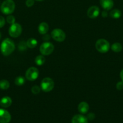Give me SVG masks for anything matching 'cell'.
I'll return each instance as SVG.
<instances>
[{"instance_id":"6da1fadb","label":"cell","mask_w":123,"mask_h":123,"mask_svg":"<svg viewBox=\"0 0 123 123\" xmlns=\"http://www.w3.org/2000/svg\"><path fill=\"white\" fill-rule=\"evenodd\" d=\"M15 49V45L13 41L10 38H6L1 44V52L4 56L10 55Z\"/></svg>"},{"instance_id":"7a4b0ae2","label":"cell","mask_w":123,"mask_h":123,"mask_svg":"<svg viewBox=\"0 0 123 123\" xmlns=\"http://www.w3.org/2000/svg\"><path fill=\"white\" fill-rule=\"evenodd\" d=\"M15 4L13 0H5L1 6V11L4 14H10L14 12Z\"/></svg>"},{"instance_id":"3957f363","label":"cell","mask_w":123,"mask_h":123,"mask_svg":"<svg viewBox=\"0 0 123 123\" xmlns=\"http://www.w3.org/2000/svg\"><path fill=\"white\" fill-rule=\"evenodd\" d=\"M110 44L105 39H99L95 43V48L100 53H106L110 49Z\"/></svg>"},{"instance_id":"277c9868","label":"cell","mask_w":123,"mask_h":123,"mask_svg":"<svg viewBox=\"0 0 123 123\" xmlns=\"http://www.w3.org/2000/svg\"><path fill=\"white\" fill-rule=\"evenodd\" d=\"M54 82L52 79L45 78L43 79L41 83V88L43 91L46 92L52 91L54 88Z\"/></svg>"},{"instance_id":"5b68a950","label":"cell","mask_w":123,"mask_h":123,"mask_svg":"<svg viewBox=\"0 0 123 123\" xmlns=\"http://www.w3.org/2000/svg\"><path fill=\"white\" fill-rule=\"evenodd\" d=\"M54 47L53 44L48 42L42 43L40 46V52L43 55H49L53 52Z\"/></svg>"},{"instance_id":"8992f818","label":"cell","mask_w":123,"mask_h":123,"mask_svg":"<svg viewBox=\"0 0 123 123\" xmlns=\"http://www.w3.org/2000/svg\"><path fill=\"white\" fill-rule=\"evenodd\" d=\"M8 33L10 36L13 38L19 37L22 33V27L20 24L17 23L12 24L8 30Z\"/></svg>"},{"instance_id":"52a82bcc","label":"cell","mask_w":123,"mask_h":123,"mask_svg":"<svg viewBox=\"0 0 123 123\" xmlns=\"http://www.w3.org/2000/svg\"><path fill=\"white\" fill-rule=\"evenodd\" d=\"M51 37L54 40L59 42H63L66 38V34L63 30L56 28L51 32Z\"/></svg>"},{"instance_id":"ba28073f","label":"cell","mask_w":123,"mask_h":123,"mask_svg":"<svg viewBox=\"0 0 123 123\" xmlns=\"http://www.w3.org/2000/svg\"><path fill=\"white\" fill-rule=\"evenodd\" d=\"M39 76V70L36 67H30L25 73V77L28 80L34 81Z\"/></svg>"},{"instance_id":"9c48e42d","label":"cell","mask_w":123,"mask_h":123,"mask_svg":"<svg viewBox=\"0 0 123 123\" xmlns=\"http://www.w3.org/2000/svg\"><path fill=\"white\" fill-rule=\"evenodd\" d=\"M11 120V115L7 111L0 109V123H8Z\"/></svg>"},{"instance_id":"30bf717a","label":"cell","mask_w":123,"mask_h":123,"mask_svg":"<svg viewBox=\"0 0 123 123\" xmlns=\"http://www.w3.org/2000/svg\"><path fill=\"white\" fill-rule=\"evenodd\" d=\"M99 14H100V8L98 7L95 6H93L89 7L88 12H87L88 17L90 19H95V18H97Z\"/></svg>"},{"instance_id":"8fae6325","label":"cell","mask_w":123,"mask_h":123,"mask_svg":"<svg viewBox=\"0 0 123 123\" xmlns=\"http://www.w3.org/2000/svg\"><path fill=\"white\" fill-rule=\"evenodd\" d=\"M100 3L105 10H110L113 7V0H100Z\"/></svg>"},{"instance_id":"7c38bea8","label":"cell","mask_w":123,"mask_h":123,"mask_svg":"<svg viewBox=\"0 0 123 123\" xmlns=\"http://www.w3.org/2000/svg\"><path fill=\"white\" fill-rule=\"evenodd\" d=\"M72 123H88V118L82 115H76L72 119Z\"/></svg>"},{"instance_id":"4fadbf2b","label":"cell","mask_w":123,"mask_h":123,"mask_svg":"<svg viewBox=\"0 0 123 123\" xmlns=\"http://www.w3.org/2000/svg\"><path fill=\"white\" fill-rule=\"evenodd\" d=\"M12 103V98L10 97H8V96L4 97L0 100V106L2 108H8V107L10 106Z\"/></svg>"},{"instance_id":"5bb4252c","label":"cell","mask_w":123,"mask_h":123,"mask_svg":"<svg viewBox=\"0 0 123 123\" xmlns=\"http://www.w3.org/2000/svg\"><path fill=\"white\" fill-rule=\"evenodd\" d=\"M78 109L81 114H86L89 109V106L86 102H82L78 105Z\"/></svg>"},{"instance_id":"9a60e30c","label":"cell","mask_w":123,"mask_h":123,"mask_svg":"<svg viewBox=\"0 0 123 123\" xmlns=\"http://www.w3.org/2000/svg\"><path fill=\"white\" fill-rule=\"evenodd\" d=\"M49 30V26L46 22H41L39 25L38 26V31L41 34L44 35L48 32Z\"/></svg>"},{"instance_id":"2e32d148","label":"cell","mask_w":123,"mask_h":123,"mask_svg":"<svg viewBox=\"0 0 123 123\" xmlns=\"http://www.w3.org/2000/svg\"><path fill=\"white\" fill-rule=\"evenodd\" d=\"M27 46L28 48L30 49L36 48V46L37 45V41L34 38H30L26 42Z\"/></svg>"},{"instance_id":"e0dca14e","label":"cell","mask_w":123,"mask_h":123,"mask_svg":"<svg viewBox=\"0 0 123 123\" xmlns=\"http://www.w3.org/2000/svg\"><path fill=\"white\" fill-rule=\"evenodd\" d=\"M110 16L113 19H119L121 16V12L118 9H113L110 13Z\"/></svg>"},{"instance_id":"ac0fdd59","label":"cell","mask_w":123,"mask_h":123,"mask_svg":"<svg viewBox=\"0 0 123 123\" xmlns=\"http://www.w3.org/2000/svg\"><path fill=\"white\" fill-rule=\"evenodd\" d=\"M45 62V58L43 55H38L35 58V63L37 66H42Z\"/></svg>"},{"instance_id":"d6986e66","label":"cell","mask_w":123,"mask_h":123,"mask_svg":"<svg viewBox=\"0 0 123 123\" xmlns=\"http://www.w3.org/2000/svg\"><path fill=\"white\" fill-rule=\"evenodd\" d=\"M111 49L115 52H119L123 49V46L119 43H115L112 45Z\"/></svg>"},{"instance_id":"ffe728a7","label":"cell","mask_w":123,"mask_h":123,"mask_svg":"<svg viewBox=\"0 0 123 123\" xmlns=\"http://www.w3.org/2000/svg\"><path fill=\"white\" fill-rule=\"evenodd\" d=\"M10 86V83L8 82V80H5V79H3V80H0V88L2 89V90H7L9 88Z\"/></svg>"},{"instance_id":"44dd1931","label":"cell","mask_w":123,"mask_h":123,"mask_svg":"<svg viewBox=\"0 0 123 123\" xmlns=\"http://www.w3.org/2000/svg\"><path fill=\"white\" fill-rule=\"evenodd\" d=\"M25 78L22 76H18L14 80V83L17 86H22L25 84Z\"/></svg>"},{"instance_id":"7402d4cb","label":"cell","mask_w":123,"mask_h":123,"mask_svg":"<svg viewBox=\"0 0 123 123\" xmlns=\"http://www.w3.org/2000/svg\"><path fill=\"white\" fill-rule=\"evenodd\" d=\"M27 48V43L25 42H20L18 44V48L20 51H24Z\"/></svg>"},{"instance_id":"603a6c76","label":"cell","mask_w":123,"mask_h":123,"mask_svg":"<svg viewBox=\"0 0 123 123\" xmlns=\"http://www.w3.org/2000/svg\"><path fill=\"white\" fill-rule=\"evenodd\" d=\"M41 88L37 86V85H34V86L31 88V92H32L33 94L36 95L39 93L40 91H41Z\"/></svg>"},{"instance_id":"cb8c5ba5","label":"cell","mask_w":123,"mask_h":123,"mask_svg":"<svg viewBox=\"0 0 123 123\" xmlns=\"http://www.w3.org/2000/svg\"><path fill=\"white\" fill-rule=\"evenodd\" d=\"M6 20H7V23L11 24V25H12V24L15 23V18H14V17L12 15H9L8 16H7Z\"/></svg>"},{"instance_id":"d4e9b609","label":"cell","mask_w":123,"mask_h":123,"mask_svg":"<svg viewBox=\"0 0 123 123\" xmlns=\"http://www.w3.org/2000/svg\"><path fill=\"white\" fill-rule=\"evenodd\" d=\"M25 4H26V6L27 7H30L33 6L34 4V0H27Z\"/></svg>"},{"instance_id":"484cf974","label":"cell","mask_w":123,"mask_h":123,"mask_svg":"<svg viewBox=\"0 0 123 123\" xmlns=\"http://www.w3.org/2000/svg\"><path fill=\"white\" fill-rule=\"evenodd\" d=\"M116 88L118 90H123V81L119 82L116 84Z\"/></svg>"},{"instance_id":"4316f807","label":"cell","mask_w":123,"mask_h":123,"mask_svg":"<svg viewBox=\"0 0 123 123\" xmlns=\"http://www.w3.org/2000/svg\"><path fill=\"white\" fill-rule=\"evenodd\" d=\"M5 23H6L5 19L2 16H0V28H2L5 25Z\"/></svg>"},{"instance_id":"83f0119b","label":"cell","mask_w":123,"mask_h":123,"mask_svg":"<svg viewBox=\"0 0 123 123\" xmlns=\"http://www.w3.org/2000/svg\"><path fill=\"white\" fill-rule=\"evenodd\" d=\"M50 38L51 37L49 34H44V36H43V37H42V39H43L44 41H45V42H48V41L50 39Z\"/></svg>"},{"instance_id":"f1b7e54d","label":"cell","mask_w":123,"mask_h":123,"mask_svg":"<svg viewBox=\"0 0 123 123\" xmlns=\"http://www.w3.org/2000/svg\"><path fill=\"white\" fill-rule=\"evenodd\" d=\"M101 15H102V16L103 18H107V16H108V13H107V12L106 11H104L101 13Z\"/></svg>"},{"instance_id":"f546056e","label":"cell","mask_w":123,"mask_h":123,"mask_svg":"<svg viewBox=\"0 0 123 123\" xmlns=\"http://www.w3.org/2000/svg\"><path fill=\"white\" fill-rule=\"evenodd\" d=\"M120 78L121 79L122 81H123V69L120 72Z\"/></svg>"},{"instance_id":"4dcf8cb0","label":"cell","mask_w":123,"mask_h":123,"mask_svg":"<svg viewBox=\"0 0 123 123\" xmlns=\"http://www.w3.org/2000/svg\"><path fill=\"white\" fill-rule=\"evenodd\" d=\"M36 1H43V0H36Z\"/></svg>"},{"instance_id":"1f68e13d","label":"cell","mask_w":123,"mask_h":123,"mask_svg":"<svg viewBox=\"0 0 123 123\" xmlns=\"http://www.w3.org/2000/svg\"><path fill=\"white\" fill-rule=\"evenodd\" d=\"M1 34H0V39H1Z\"/></svg>"}]
</instances>
